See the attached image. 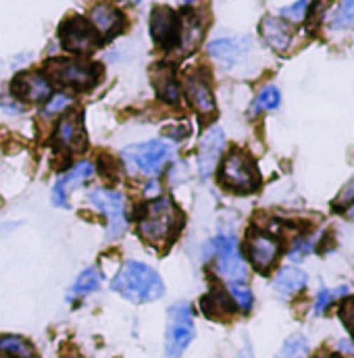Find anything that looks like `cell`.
<instances>
[{"label":"cell","instance_id":"27","mask_svg":"<svg viewBox=\"0 0 354 358\" xmlns=\"http://www.w3.org/2000/svg\"><path fill=\"white\" fill-rule=\"evenodd\" d=\"M330 25L336 27V29L354 27V0L353 2H342V4H338V8H336L334 15H332Z\"/></svg>","mask_w":354,"mask_h":358},{"label":"cell","instance_id":"31","mask_svg":"<svg viewBox=\"0 0 354 358\" xmlns=\"http://www.w3.org/2000/svg\"><path fill=\"white\" fill-rule=\"evenodd\" d=\"M309 6H311V4H309V2H304V0H300V2H292V4H288L285 8H281V15H283V19L298 23V21H302V19H304V15H306V8H309Z\"/></svg>","mask_w":354,"mask_h":358},{"label":"cell","instance_id":"6","mask_svg":"<svg viewBox=\"0 0 354 358\" xmlns=\"http://www.w3.org/2000/svg\"><path fill=\"white\" fill-rule=\"evenodd\" d=\"M194 340V317L187 302H177L169 308L167 334H165V355L167 358H179L190 342Z\"/></svg>","mask_w":354,"mask_h":358},{"label":"cell","instance_id":"9","mask_svg":"<svg viewBox=\"0 0 354 358\" xmlns=\"http://www.w3.org/2000/svg\"><path fill=\"white\" fill-rule=\"evenodd\" d=\"M61 42L67 50L86 55L100 44V36L96 34L88 19L71 17L61 25Z\"/></svg>","mask_w":354,"mask_h":358},{"label":"cell","instance_id":"30","mask_svg":"<svg viewBox=\"0 0 354 358\" xmlns=\"http://www.w3.org/2000/svg\"><path fill=\"white\" fill-rule=\"evenodd\" d=\"M346 294V287H338V289H323V292H319V296H317V302H315V313L317 315H321L336 298H340V296H344Z\"/></svg>","mask_w":354,"mask_h":358},{"label":"cell","instance_id":"5","mask_svg":"<svg viewBox=\"0 0 354 358\" xmlns=\"http://www.w3.org/2000/svg\"><path fill=\"white\" fill-rule=\"evenodd\" d=\"M221 181H223V185H227L234 192L248 194L259 187L261 176H259L255 161L246 152L234 150L227 155V159L221 165Z\"/></svg>","mask_w":354,"mask_h":358},{"label":"cell","instance_id":"19","mask_svg":"<svg viewBox=\"0 0 354 358\" xmlns=\"http://www.w3.org/2000/svg\"><path fill=\"white\" fill-rule=\"evenodd\" d=\"M90 23L100 38L113 36L121 25V13L117 8H113L111 4H96L90 10Z\"/></svg>","mask_w":354,"mask_h":358},{"label":"cell","instance_id":"18","mask_svg":"<svg viewBox=\"0 0 354 358\" xmlns=\"http://www.w3.org/2000/svg\"><path fill=\"white\" fill-rule=\"evenodd\" d=\"M261 34L265 42L277 52H285L292 44V25L277 17H265L261 23Z\"/></svg>","mask_w":354,"mask_h":358},{"label":"cell","instance_id":"32","mask_svg":"<svg viewBox=\"0 0 354 358\" xmlns=\"http://www.w3.org/2000/svg\"><path fill=\"white\" fill-rule=\"evenodd\" d=\"M354 204V178L340 189L338 198L334 200V208L336 210H342V208H348Z\"/></svg>","mask_w":354,"mask_h":358},{"label":"cell","instance_id":"12","mask_svg":"<svg viewBox=\"0 0 354 358\" xmlns=\"http://www.w3.org/2000/svg\"><path fill=\"white\" fill-rule=\"evenodd\" d=\"M94 176V165L84 161V163H78L73 169H69L65 176H61L59 181L55 183V189H52V202L57 206H67L69 204V194L80 187L86 179Z\"/></svg>","mask_w":354,"mask_h":358},{"label":"cell","instance_id":"8","mask_svg":"<svg viewBox=\"0 0 354 358\" xmlns=\"http://www.w3.org/2000/svg\"><path fill=\"white\" fill-rule=\"evenodd\" d=\"M88 202L106 217V221H108V238H119L125 231V227H127L125 200H123V196L119 192L96 187L88 194Z\"/></svg>","mask_w":354,"mask_h":358},{"label":"cell","instance_id":"14","mask_svg":"<svg viewBox=\"0 0 354 358\" xmlns=\"http://www.w3.org/2000/svg\"><path fill=\"white\" fill-rule=\"evenodd\" d=\"M55 140L57 144L65 146V148H73V150H82L84 142H86V134H84V121L80 113H71L65 115L55 131Z\"/></svg>","mask_w":354,"mask_h":358},{"label":"cell","instance_id":"10","mask_svg":"<svg viewBox=\"0 0 354 358\" xmlns=\"http://www.w3.org/2000/svg\"><path fill=\"white\" fill-rule=\"evenodd\" d=\"M223 146H225V134L221 127H213L202 136L200 148H198V171H200V176L208 178L215 171V167L221 159Z\"/></svg>","mask_w":354,"mask_h":358},{"label":"cell","instance_id":"7","mask_svg":"<svg viewBox=\"0 0 354 358\" xmlns=\"http://www.w3.org/2000/svg\"><path fill=\"white\" fill-rule=\"evenodd\" d=\"M48 76H50L52 82H57V84H61V86L88 90L98 82L100 69H98L94 63H82V61L59 59V61L48 63Z\"/></svg>","mask_w":354,"mask_h":358},{"label":"cell","instance_id":"33","mask_svg":"<svg viewBox=\"0 0 354 358\" xmlns=\"http://www.w3.org/2000/svg\"><path fill=\"white\" fill-rule=\"evenodd\" d=\"M71 106V98L67 94H57L48 100L46 108H44V115H57V113H63L65 108Z\"/></svg>","mask_w":354,"mask_h":358},{"label":"cell","instance_id":"1","mask_svg":"<svg viewBox=\"0 0 354 358\" xmlns=\"http://www.w3.org/2000/svg\"><path fill=\"white\" fill-rule=\"evenodd\" d=\"M181 225V215L171 198H157L148 202L138 217V231L142 240L153 246H167Z\"/></svg>","mask_w":354,"mask_h":358},{"label":"cell","instance_id":"21","mask_svg":"<svg viewBox=\"0 0 354 358\" xmlns=\"http://www.w3.org/2000/svg\"><path fill=\"white\" fill-rule=\"evenodd\" d=\"M153 84L157 88V94L167 100V102H177L179 100V86H177L174 71L169 67H157L153 71Z\"/></svg>","mask_w":354,"mask_h":358},{"label":"cell","instance_id":"29","mask_svg":"<svg viewBox=\"0 0 354 358\" xmlns=\"http://www.w3.org/2000/svg\"><path fill=\"white\" fill-rule=\"evenodd\" d=\"M229 292H232V300L244 313H248L253 308V292L246 287V283H229Z\"/></svg>","mask_w":354,"mask_h":358},{"label":"cell","instance_id":"17","mask_svg":"<svg viewBox=\"0 0 354 358\" xmlns=\"http://www.w3.org/2000/svg\"><path fill=\"white\" fill-rule=\"evenodd\" d=\"M248 50H250V38H223V40H215L208 46L211 57L221 61L223 65H234Z\"/></svg>","mask_w":354,"mask_h":358},{"label":"cell","instance_id":"28","mask_svg":"<svg viewBox=\"0 0 354 358\" xmlns=\"http://www.w3.org/2000/svg\"><path fill=\"white\" fill-rule=\"evenodd\" d=\"M279 106V90L273 88V86H267L259 92V96L255 98V104H253V110L255 113H261V110H273Z\"/></svg>","mask_w":354,"mask_h":358},{"label":"cell","instance_id":"25","mask_svg":"<svg viewBox=\"0 0 354 358\" xmlns=\"http://www.w3.org/2000/svg\"><path fill=\"white\" fill-rule=\"evenodd\" d=\"M100 283H102L100 271L94 267L86 268V271L76 279V283H73V287H71V296L76 298V296H86L90 292H96V289L100 287Z\"/></svg>","mask_w":354,"mask_h":358},{"label":"cell","instance_id":"11","mask_svg":"<svg viewBox=\"0 0 354 358\" xmlns=\"http://www.w3.org/2000/svg\"><path fill=\"white\" fill-rule=\"evenodd\" d=\"M183 88H185V96H187L190 104H192L200 115H204V117H213V115H215L217 104H215L213 92H211L206 80H204L200 73H190V76H185Z\"/></svg>","mask_w":354,"mask_h":358},{"label":"cell","instance_id":"22","mask_svg":"<svg viewBox=\"0 0 354 358\" xmlns=\"http://www.w3.org/2000/svg\"><path fill=\"white\" fill-rule=\"evenodd\" d=\"M0 355L10 358H36V350L19 336H0Z\"/></svg>","mask_w":354,"mask_h":358},{"label":"cell","instance_id":"13","mask_svg":"<svg viewBox=\"0 0 354 358\" xmlns=\"http://www.w3.org/2000/svg\"><path fill=\"white\" fill-rule=\"evenodd\" d=\"M150 34H153L155 42L161 44V46L176 44V40L179 38V25H177V17L174 15L171 8L157 6L153 10V17H150Z\"/></svg>","mask_w":354,"mask_h":358},{"label":"cell","instance_id":"15","mask_svg":"<svg viewBox=\"0 0 354 358\" xmlns=\"http://www.w3.org/2000/svg\"><path fill=\"white\" fill-rule=\"evenodd\" d=\"M13 92L17 98H23L27 102H40L50 96V82L42 73L27 71V73L17 76L13 84Z\"/></svg>","mask_w":354,"mask_h":358},{"label":"cell","instance_id":"34","mask_svg":"<svg viewBox=\"0 0 354 358\" xmlns=\"http://www.w3.org/2000/svg\"><path fill=\"white\" fill-rule=\"evenodd\" d=\"M340 317L344 321V325L354 334V298H348L344 304H342V310H340Z\"/></svg>","mask_w":354,"mask_h":358},{"label":"cell","instance_id":"23","mask_svg":"<svg viewBox=\"0 0 354 358\" xmlns=\"http://www.w3.org/2000/svg\"><path fill=\"white\" fill-rule=\"evenodd\" d=\"M202 310L213 317V319H219V317H225L234 310V304L232 300L223 294V292H211L202 298Z\"/></svg>","mask_w":354,"mask_h":358},{"label":"cell","instance_id":"26","mask_svg":"<svg viewBox=\"0 0 354 358\" xmlns=\"http://www.w3.org/2000/svg\"><path fill=\"white\" fill-rule=\"evenodd\" d=\"M306 355H309V344L300 334H296L285 340V344L281 346L279 355L275 358H306Z\"/></svg>","mask_w":354,"mask_h":358},{"label":"cell","instance_id":"2","mask_svg":"<svg viewBox=\"0 0 354 358\" xmlns=\"http://www.w3.org/2000/svg\"><path fill=\"white\" fill-rule=\"evenodd\" d=\"M113 289L136 304L155 302L165 294V285L159 273L138 261H129L121 267V271L115 275Z\"/></svg>","mask_w":354,"mask_h":358},{"label":"cell","instance_id":"20","mask_svg":"<svg viewBox=\"0 0 354 358\" xmlns=\"http://www.w3.org/2000/svg\"><path fill=\"white\" fill-rule=\"evenodd\" d=\"M306 285V273L298 267H285L281 268L273 281L275 292H279L281 296H294L298 294L302 287Z\"/></svg>","mask_w":354,"mask_h":358},{"label":"cell","instance_id":"24","mask_svg":"<svg viewBox=\"0 0 354 358\" xmlns=\"http://www.w3.org/2000/svg\"><path fill=\"white\" fill-rule=\"evenodd\" d=\"M179 40L183 46V52H190L198 46V42L202 40V23L196 17H187L179 29Z\"/></svg>","mask_w":354,"mask_h":358},{"label":"cell","instance_id":"4","mask_svg":"<svg viewBox=\"0 0 354 358\" xmlns=\"http://www.w3.org/2000/svg\"><path fill=\"white\" fill-rule=\"evenodd\" d=\"M208 252L215 259L217 273L229 283H244L248 277V267L240 255L238 240L234 236H219L208 244Z\"/></svg>","mask_w":354,"mask_h":358},{"label":"cell","instance_id":"3","mask_svg":"<svg viewBox=\"0 0 354 358\" xmlns=\"http://www.w3.org/2000/svg\"><path fill=\"white\" fill-rule=\"evenodd\" d=\"M171 157H174L171 146L161 140L136 144L121 152L123 165L129 171V176H140V178H157L167 167Z\"/></svg>","mask_w":354,"mask_h":358},{"label":"cell","instance_id":"35","mask_svg":"<svg viewBox=\"0 0 354 358\" xmlns=\"http://www.w3.org/2000/svg\"><path fill=\"white\" fill-rule=\"evenodd\" d=\"M325 358H340V357H325Z\"/></svg>","mask_w":354,"mask_h":358},{"label":"cell","instance_id":"16","mask_svg":"<svg viewBox=\"0 0 354 358\" xmlns=\"http://www.w3.org/2000/svg\"><path fill=\"white\" fill-rule=\"evenodd\" d=\"M279 255V244L275 238L267 236V234H253L248 240V257L250 263L259 271H267L275 263Z\"/></svg>","mask_w":354,"mask_h":358}]
</instances>
